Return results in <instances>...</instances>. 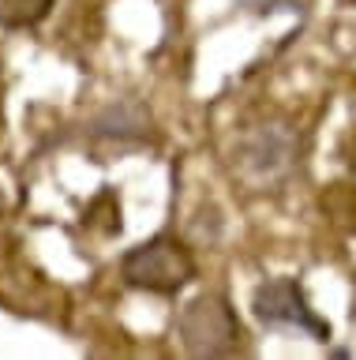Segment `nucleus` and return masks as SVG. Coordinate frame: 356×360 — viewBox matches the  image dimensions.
Instances as JSON below:
<instances>
[{"mask_svg": "<svg viewBox=\"0 0 356 360\" xmlns=\"http://www.w3.org/2000/svg\"><path fill=\"white\" fill-rule=\"evenodd\" d=\"M251 311H255V319L263 326H270V330H293V334L311 338V342H330V323L315 315L304 285H300L296 278L263 281L251 297Z\"/></svg>", "mask_w": 356, "mask_h": 360, "instance_id": "20e7f679", "label": "nucleus"}, {"mask_svg": "<svg viewBox=\"0 0 356 360\" xmlns=\"http://www.w3.org/2000/svg\"><path fill=\"white\" fill-rule=\"evenodd\" d=\"M57 0H0V27L4 30H30L49 19Z\"/></svg>", "mask_w": 356, "mask_h": 360, "instance_id": "423d86ee", "label": "nucleus"}, {"mask_svg": "<svg viewBox=\"0 0 356 360\" xmlns=\"http://www.w3.org/2000/svg\"><path fill=\"white\" fill-rule=\"evenodd\" d=\"M176 338L187 356H232L244 349V326L237 308L221 292H199L176 315Z\"/></svg>", "mask_w": 356, "mask_h": 360, "instance_id": "7ed1b4c3", "label": "nucleus"}, {"mask_svg": "<svg viewBox=\"0 0 356 360\" xmlns=\"http://www.w3.org/2000/svg\"><path fill=\"white\" fill-rule=\"evenodd\" d=\"M300 162V135L289 120L270 117L240 131L232 146V173L248 188H274L296 169Z\"/></svg>", "mask_w": 356, "mask_h": 360, "instance_id": "f257e3e1", "label": "nucleus"}, {"mask_svg": "<svg viewBox=\"0 0 356 360\" xmlns=\"http://www.w3.org/2000/svg\"><path fill=\"white\" fill-rule=\"evenodd\" d=\"M120 278L131 289L173 297V292H180L195 278V255L180 236L158 233V236H150V240L128 248L120 255Z\"/></svg>", "mask_w": 356, "mask_h": 360, "instance_id": "f03ea898", "label": "nucleus"}, {"mask_svg": "<svg viewBox=\"0 0 356 360\" xmlns=\"http://www.w3.org/2000/svg\"><path fill=\"white\" fill-rule=\"evenodd\" d=\"M150 109H143L139 101H113V105H105L98 117L91 120V139L94 143H117V146H139L150 139Z\"/></svg>", "mask_w": 356, "mask_h": 360, "instance_id": "39448f33", "label": "nucleus"}]
</instances>
